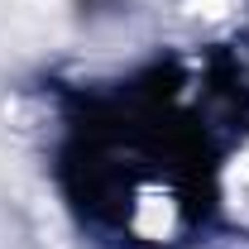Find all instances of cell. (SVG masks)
I'll return each mask as SVG.
<instances>
[{"label": "cell", "mask_w": 249, "mask_h": 249, "mask_svg": "<svg viewBox=\"0 0 249 249\" xmlns=\"http://www.w3.org/2000/svg\"><path fill=\"white\" fill-rule=\"evenodd\" d=\"M173 225V206L168 201H158V196H144V211H139V230L144 235H163Z\"/></svg>", "instance_id": "1"}]
</instances>
